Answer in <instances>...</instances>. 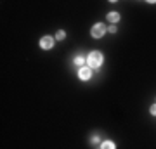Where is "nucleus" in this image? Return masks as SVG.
I'll return each mask as SVG.
<instances>
[{
	"mask_svg": "<svg viewBox=\"0 0 156 149\" xmlns=\"http://www.w3.org/2000/svg\"><path fill=\"white\" fill-rule=\"evenodd\" d=\"M64 37H66V33H64L62 30H59V31L56 33V38H57V40H64Z\"/></svg>",
	"mask_w": 156,
	"mask_h": 149,
	"instance_id": "nucleus-8",
	"label": "nucleus"
},
{
	"mask_svg": "<svg viewBox=\"0 0 156 149\" xmlns=\"http://www.w3.org/2000/svg\"><path fill=\"white\" fill-rule=\"evenodd\" d=\"M101 149H116V146H115V142H111V140H106V142L101 144Z\"/></svg>",
	"mask_w": 156,
	"mask_h": 149,
	"instance_id": "nucleus-7",
	"label": "nucleus"
},
{
	"mask_svg": "<svg viewBox=\"0 0 156 149\" xmlns=\"http://www.w3.org/2000/svg\"><path fill=\"white\" fill-rule=\"evenodd\" d=\"M149 113H151V115H154V116H156V104H153V106H151Z\"/></svg>",
	"mask_w": 156,
	"mask_h": 149,
	"instance_id": "nucleus-9",
	"label": "nucleus"
},
{
	"mask_svg": "<svg viewBox=\"0 0 156 149\" xmlns=\"http://www.w3.org/2000/svg\"><path fill=\"white\" fill-rule=\"evenodd\" d=\"M102 61H104V55L101 54L99 50L90 52L89 57H87V64H89V68H99L101 64H102Z\"/></svg>",
	"mask_w": 156,
	"mask_h": 149,
	"instance_id": "nucleus-1",
	"label": "nucleus"
},
{
	"mask_svg": "<svg viewBox=\"0 0 156 149\" xmlns=\"http://www.w3.org/2000/svg\"><path fill=\"white\" fill-rule=\"evenodd\" d=\"M75 64H76V66H82V68H83L85 64H87V59H85L83 55H76V57H75Z\"/></svg>",
	"mask_w": 156,
	"mask_h": 149,
	"instance_id": "nucleus-6",
	"label": "nucleus"
},
{
	"mask_svg": "<svg viewBox=\"0 0 156 149\" xmlns=\"http://www.w3.org/2000/svg\"><path fill=\"white\" fill-rule=\"evenodd\" d=\"M52 45H54V38H52V37L45 35V37H42V38H40V47H42L44 50L52 49Z\"/></svg>",
	"mask_w": 156,
	"mask_h": 149,
	"instance_id": "nucleus-3",
	"label": "nucleus"
},
{
	"mask_svg": "<svg viewBox=\"0 0 156 149\" xmlns=\"http://www.w3.org/2000/svg\"><path fill=\"white\" fill-rule=\"evenodd\" d=\"M109 31H111V33H115V31H116V26H115V24H113V26H109Z\"/></svg>",
	"mask_w": 156,
	"mask_h": 149,
	"instance_id": "nucleus-11",
	"label": "nucleus"
},
{
	"mask_svg": "<svg viewBox=\"0 0 156 149\" xmlns=\"http://www.w3.org/2000/svg\"><path fill=\"white\" fill-rule=\"evenodd\" d=\"M104 33H106V26L101 24V23H95L94 26H92V30H90V35H92L94 38H102Z\"/></svg>",
	"mask_w": 156,
	"mask_h": 149,
	"instance_id": "nucleus-2",
	"label": "nucleus"
},
{
	"mask_svg": "<svg viewBox=\"0 0 156 149\" xmlns=\"http://www.w3.org/2000/svg\"><path fill=\"white\" fill-rule=\"evenodd\" d=\"M78 76H80V80H83V82L90 80V76H92V71H90V68H89V66L80 68V71H78Z\"/></svg>",
	"mask_w": 156,
	"mask_h": 149,
	"instance_id": "nucleus-4",
	"label": "nucleus"
},
{
	"mask_svg": "<svg viewBox=\"0 0 156 149\" xmlns=\"http://www.w3.org/2000/svg\"><path fill=\"white\" fill-rule=\"evenodd\" d=\"M99 142V137H97V135H94V137H92V144H97Z\"/></svg>",
	"mask_w": 156,
	"mask_h": 149,
	"instance_id": "nucleus-10",
	"label": "nucleus"
},
{
	"mask_svg": "<svg viewBox=\"0 0 156 149\" xmlns=\"http://www.w3.org/2000/svg\"><path fill=\"white\" fill-rule=\"evenodd\" d=\"M108 21L113 23V24L118 23V21H120V14H118V12H109V14H108Z\"/></svg>",
	"mask_w": 156,
	"mask_h": 149,
	"instance_id": "nucleus-5",
	"label": "nucleus"
}]
</instances>
